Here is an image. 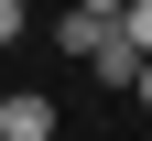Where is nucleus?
<instances>
[{
  "label": "nucleus",
  "instance_id": "nucleus-2",
  "mask_svg": "<svg viewBox=\"0 0 152 141\" xmlns=\"http://www.w3.org/2000/svg\"><path fill=\"white\" fill-rule=\"evenodd\" d=\"M109 22H120V44H130V54H152V0H120Z\"/></svg>",
  "mask_w": 152,
  "mask_h": 141
},
{
  "label": "nucleus",
  "instance_id": "nucleus-4",
  "mask_svg": "<svg viewBox=\"0 0 152 141\" xmlns=\"http://www.w3.org/2000/svg\"><path fill=\"white\" fill-rule=\"evenodd\" d=\"M130 98H141V109H152V54H141V65H130Z\"/></svg>",
  "mask_w": 152,
  "mask_h": 141
},
{
  "label": "nucleus",
  "instance_id": "nucleus-1",
  "mask_svg": "<svg viewBox=\"0 0 152 141\" xmlns=\"http://www.w3.org/2000/svg\"><path fill=\"white\" fill-rule=\"evenodd\" d=\"M0 141H54V98L44 87H11L0 98Z\"/></svg>",
  "mask_w": 152,
  "mask_h": 141
},
{
  "label": "nucleus",
  "instance_id": "nucleus-5",
  "mask_svg": "<svg viewBox=\"0 0 152 141\" xmlns=\"http://www.w3.org/2000/svg\"><path fill=\"white\" fill-rule=\"evenodd\" d=\"M76 11H120V0H76Z\"/></svg>",
  "mask_w": 152,
  "mask_h": 141
},
{
  "label": "nucleus",
  "instance_id": "nucleus-3",
  "mask_svg": "<svg viewBox=\"0 0 152 141\" xmlns=\"http://www.w3.org/2000/svg\"><path fill=\"white\" fill-rule=\"evenodd\" d=\"M22 22H33V11H22V0H0V44H22Z\"/></svg>",
  "mask_w": 152,
  "mask_h": 141
}]
</instances>
